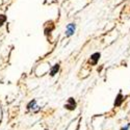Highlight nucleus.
<instances>
[{"instance_id": "nucleus-8", "label": "nucleus", "mask_w": 130, "mask_h": 130, "mask_svg": "<svg viewBox=\"0 0 130 130\" xmlns=\"http://www.w3.org/2000/svg\"><path fill=\"white\" fill-rule=\"evenodd\" d=\"M128 128H129V124H128V125H127L126 127H124V128H122L121 130H128Z\"/></svg>"}, {"instance_id": "nucleus-7", "label": "nucleus", "mask_w": 130, "mask_h": 130, "mask_svg": "<svg viewBox=\"0 0 130 130\" xmlns=\"http://www.w3.org/2000/svg\"><path fill=\"white\" fill-rule=\"evenodd\" d=\"M36 105V100H34V101H31L29 104H28V108H32L31 106H35Z\"/></svg>"}, {"instance_id": "nucleus-4", "label": "nucleus", "mask_w": 130, "mask_h": 130, "mask_svg": "<svg viewBox=\"0 0 130 130\" xmlns=\"http://www.w3.org/2000/svg\"><path fill=\"white\" fill-rule=\"evenodd\" d=\"M74 30H75V25H74V24H69L68 27H67V36H68V37L72 36L73 32H74Z\"/></svg>"}, {"instance_id": "nucleus-3", "label": "nucleus", "mask_w": 130, "mask_h": 130, "mask_svg": "<svg viewBox=\"0 0 130 130\" xmlns=\"http://www.w3.org/2000/svg\"><path fill=\"white\" fill-rule=\"evenodd\" d=\"M123 101H124L123 95H122L121 93H119V95L117 96V98H116V101H115V106H120Z\"/></svg>"}, {"instance_id": "nucleus-1", "label": "nucleus", "mask_w": 130, "mask_h": 130, "mask_svg": "<svg viewBox=\"0 0 130 130\" xmlns=\"http://www.w3.org/2000/svg\"><path fill=\"white\" fill-rule=\"evenodd\" d=\"M64 107H66L67 109H69V110H74L75 107H76V103H75V100H74L73 98H69L68 103L64 105Z\"/></svg>"}, {"instance_id": "nucleus-6", "label": "nucleus", "mask_w": 130, "mask_h": 130, "mask_svg": "<svg viewBox=\"0 0 130 130\" xmlns=\"http://www.w3.org/2000/svg\"><path fill=\"white\" fill-rule=\"evenodd\" d=\"M6 20V17L4 15H0V26H1Z\"/></svg>"}, {"instance_id": "nucleus-9", "label": "nucleus", "mask_w": 130, "mask_h": 130, "mask_svg": "<svg viewBox=\"0 0 130 130\" xmlns=\"http://www.w3.org/2000/svg\"><path fill=\"white\" fill-rule=\"evenodd\" d=\"M0 123H1V122H0Z\"/></svg>"}, {"instance_id": "nucleus-2", "label": "nucleus", "mask_w": 130, "mask_h": 130, "mask_svg": "<svg viewBox=\"0 0 130 130\" xmlns=\"http://www.w3.org/2000/svg\"><path fill=\"white\" fill-rule=\"evenodd\" d=\"M99 58H100V53H94L93 55L91 56V59H90V62H91V64H93V66H95V64L97 63V61L99 60Z\"/></svg>"}, {"instance_id": "nucleus-5", "label": "nucleus", "mask_w": 130, "mask_h": 130, "mask_svg": "<svg viewBox=\"0 0 130 130\" xmlns=\"http://www.w3.org/2000/svg\"><path fill=\"white\" fill-rule=\"evenodd\" d=\"M59 70V64H55L53 68H52V70H51V72H50V75L51 76H54V75L56 74V72Z\"/></svg>"}]
</instances>
